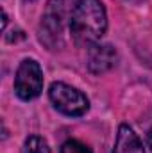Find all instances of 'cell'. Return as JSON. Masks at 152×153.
I'll list each match as a JSON object with an SVG mask.
<instances>
[{
  "label": "cell",
  "instance_id": "cell-1",
  "mask_svg": "<svg viewBox=\"0 0 152 153\" xmlns=\"http://www.w3.org/2000/svg\"><path fill=\"white\" fill-rule=\"evenodd\" d=\"M108 14L100 0H79L70 18V34L77 46L90 48L106 34Z\"/></svg>",
  "mask_w": 152,
  "mask_h": 153
},
{
  "label": "cell",
  "instance_id": "cell-2",
  "mask_svg": "<svg viewBox=\"0 0 152 153\" xmlns=\"http://www.w3.org/2000/svg\"><path fill=\"white\" fill-rule=\"evenodd\" d=\"M48 98L52 105L66 116H82L90 109L88 98L75 87L65 82H54L48 89Z\"/></svg>",
  "mask_w": 152,
  "mask_h": 153
},
{
  "label": "cell",
  "instance_id": "cell-3",
  "mask_svg": "<svg viewBox=\"0 0 152 153\" xmlns=\"http://www.w3.org/2000/svg\"><path fill=\"white\" fill-rule=\"evenodd\" d=\"M14 91L18 98L25 102L39 96L43 91V71L34 59H25L18 66L14 75Z\"/></svg>",
  "mask_w": 152,
  "mask_h": 153
},
{
  "label": "cell",
  "instance_id": "cell-4",
  "mask_svg": "<svg viewBox=\"0 0 152 153\" xmlns=\"http://www.w3.org/2000/svg\"><path fill=\"white\" fill-rule=\"evenodd\" d=\"M75 5L77 0H48L41 22L45 36H54V38L59 36L65 22L72 18Z\"/></svg>",
  "mask_w": 152,
  "mask_h": 153
},
{
  "label": "cell",
  "instance_id": "cell-5",
  "mask_svg": "<svg viewBox=\"0 0 152 153\" xmlns=\"http://www.w3.org/2000/svg\"><path fill=\"white\" fill-rule=\"evenodd\" d=\"M116 50L111 45H91L88 48V70L95 75H102L109 71L116 64Z\"/></svg>",
  "mask_w": 152,
  "mask_h": 153
},
{
  "label": "cell",
  "instance_id": "cell-6",
  "mask_svg": "<svg viewBox=\"0 0 152 153\" xmlns=\"http://www.w3.org/2000/svg\"><path fill=\"white\" fill-rule=\"evenodd\" d=\"M113 153H145L143 143L129 125H120Z\"/></svg>",
  "mask_w": 152,
  "mask_h": 153
},
{
  "label": "cell",
  "instance_id": "cell-7",
  "mask_svg": "<svg viewBox=\"0 0 152 153\" xmlns=\"http://www.w3.org/2000/svg\"><path fill=\"white\" fill-rule=\"evenodd\" d=\"M22 153H50V148L47 144V141L43 137H38V135H31L23 148H22Z\"/></svg>",
  "mask_w": 152,
  "mask_h": 153
},
{
  "label": "cell",
  "instance_id": "cell-8",
  "mask_svg": "<svg viewBox=\"0 0 152 153\" xmlns=\"http://www.w3.org/2000/svg\"><path fill=\"white\" fill-rule=\"evenodd\" d=\"M61 153H91V150L84 143L75 141V139H70V141H66L61 146Z\"/></svg>",
  "mask_w": 152,
  "mask_h": 153
},
{
  "label": "cell",
  "instance_id": "cell-9",
  "mask_svg": "<svg viewBox=\"0 0 152 153\" xmlns=\"http://www.w3.org/2000/svg\"><path fill=\"white\" fill-rule=\"evenodd\" d=\"M5 25H7V14L5 11H2V30H5Z\"/></svg>",
  "mask_w": 152,
  "mask_h": 153
},
{
  "label": "cell",
  "instance_id": "cell-10",
  "mask_svg": "<svg viewBox=\"0 0 152 153\" xmlns=\"http://www.w3.org/2000/svg\"><path fill=\"white\" fill-rule=\"evenodd\" d=\"M147 144H149V148H152V130H149V134H147Z\"/></svg>",
  "mask_w": 152,
  "mask_h": 153
},
{
  "label": "cell",
  "instance_id": "cell-11",
  "mask_svg": "<svg viewBox=\"0 0 152 153\" xmlns=\"http://www.w3.org/2000/svg\"><path fill=\"white\" fill-rule=\"evenodd\" d=\"M25 2H34V0H25Z\"/></svg>",
  "mask_w": 152,
  "mask_h": 153
}]
</instances>
